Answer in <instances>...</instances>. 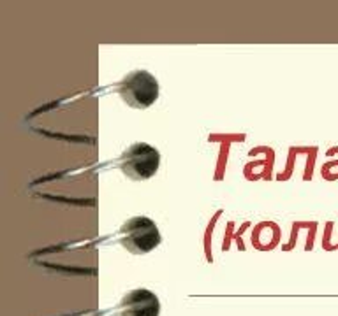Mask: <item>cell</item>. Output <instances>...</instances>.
Instances as JSON below:
<instances>
[{
  "instance_id": "1",
  "label": "cell",
  "mask_w": 338,
  "mask_h": 316,
  "mask_svg": "<svg viewBox=\"0 0 338 316\" xmlns=\"http://www.w3.org/2000/svg\"><path fill=\"white\" fill-rule=\"evenodd\" d=\"M160 232L148 216H134L120 227V242L132 255L150 253L160 244Z\"/></svg>"
},
{
  "instance_id": "2",
  "label": "cell",
  "mask_w": 338,
  "mask_h": 316,
  "mask_svg": "<svg viewBox=\"0 0 338 316\" xmlns=\"http://www.w3.org/2000/svg\"><path fill=\"white\" fill-rule=\"evenodd\" d=\"M160 165V153L146 142H134L122 153L118 167L127 178L144 181L157 174Z\"/></svg>"
},
{
  "instance_id": "3",
  "label": "cell",
  "mask_w": 338,
  "mask_h": 316,
  "mask_svg": "<svg viewBox=\"0 0 338 316\" xmlns=\"http://www.w3.org/2000/svg\"><path fill=\"white\" fill-rule=\"evenodd\" d=\"M118 95L130 107L146 109L158 98V81L148 70H132L118 83Z\"/></svg>"
},
{
  "instance_id": "4",
  "label": "cell",
  "mask_w": 338,
  "mask_h": 316,
  "mask_svg": "<svg viewBox=\"0 0 338 316\" xmlns=\"http://www.w3.org/2000/svg\"><path fill=\"white\" fill-rule=\"evenodd\" d=\"M120 316H158L160 300L153 291L146 288H136L127 291L118 304Z\"/></svg>"
}]
</instances>
